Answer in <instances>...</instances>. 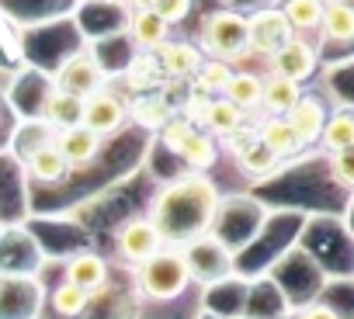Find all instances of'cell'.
<instances>
[{"label": "cell", "mask_w": 354, "mask_h": 319, "mask_svg": "<svg viewBox=\"0 0 354 319\" xmlns=\"http://www.w3.org/2000/svg\"><path fill=\"white\" fill-rule=\"evenodd\" d=\"M219 212V191L205 174H185L170 181L149 205V226L163 246L181 250L192 240L205 236Z\"/></svg>", "instance_id": "cell-1"}, {"label": "cell", "mask_w": 354, "mask_h": 319, "mask_svg": "<svg viewBox=\"0 0 354 319\" xmlns=\"http://www.w3.org/2000/svg\"><path fill=\"white\" fill-rule=\"evenodd\" d=\"M188 284H192V278H188L185 257H181V250H174V246H163L146 264H139V288L153 302L181 298Z\"/></svg>", "instance_id": "cell-2"}, {"label": "cell", "mask_w": 354, "mask_h": 319, "mask_svg": "<svg viewBox=\"0 0 354 319\" xmlns=\"http://www.w3.org/2000/svg\"><path fill=\"white\" fill-rule=\"evenodd\" d=\"M181 257H185L188 278L198 284H216V281H226L233 274V250L212 233L181 246Z\"/></svg>", "instance_id": "cell-3"}, {"label": "cell", "mask_w": 354, "mask_h": 319, "mask_svg": "<svg viewBox=\"0 0 354 319\" xmlns=\"http://www.w3.org/2000/svg\"><path fill=\"white\" fill-rule=\"evenodd\" d=\"M202 46L219 63L247 52V18L236 11H216L202 21Z\"/></svg>", "instance_id": "cell-4"}, {"label": "cell", "mask_w": 354, "mask_h": 319, "mask_svg": "<svg viewBox=\"0 0 354 319\" xmlns=\"http://www.w3.org/2000/svg\"><path fill=\"white\" fill-rule=\"evenodd\" d=\"M292 39H295L292 25H288L285 14L274 11V8L257 11V14L247 18V49H254V52H261V56H274V52H278L285 42H292Z\"/></svg>", "instance_id": "cell-5"}, {"label": "cell", "mask_w": 354, "mask_h": 319, "mask_svg": "<svg viewBox=\"0 0 354 319\" xmlns=\"http://www.w3.org/2000/svg\"><path fill=\"white\" fill-rule=\"evenodd\" d=\"M101 84H104V73H101V66H97V59H94L91 52L70 56V59L59 66V73H56V87H59L63 94L80 97V101L91 97V94H97Z\"/></svg>", "instance_id": "cell-6"}, {"label": "cell", "mask_w": 354, "mask_h": 319, "mask_svg": "<svg viewBox=\"0 0 354 319\" xmlns=\"http://www.w3.org/2000/svg\"><path fill=\"white\" fill-rule=\"evenodd\" d=\"M125 115H129V108H125V101H122L118 94L97 90V94L84 97L80 125H84L87 132H94V135H108V132H115V128L125 122Z\"/></svg>", "instance_id": "cell-7"}, {"label": "cell", "mask_w": 354, "mask_h": 319, "mask_svg": "<svg viewBox=\"0 0 354 319\" xmlns=\"http://www.w3.org/2000/svg\"><path fill=\"white\" fill-rule=\"evenodd\" d=\"M271 59V73L274 77H285V80H292V84H302V80H309L313 73H316V49L309 46V42H302V39H292V42H285L274 56H268Z\"/></svg>", "instance_id": "cell-8"}, {"label": "cell", "mask_w": 354, "mask_h": 319, "mask_svg": "<svg viewBox=\"0 0 354 319\" xmlns=\"http://www.w3.org/2000/svg\"><path fill=\"white\" fill-rule=\"evenodd\" d=\"M118 253H122V260H129V264H146L156 250H163V243H160V236H156V229L149 226V219H129L122 229H118Z\"/></svg>", "instance_id": "cell-9"}, {"label": "cell", "mask_w": 354, "mask_h": 319, "mask_svg": "<svg viewBox=\"0 0 354 319\" xmlns=\"http://www.w3.org/2000/svg\"><path fill=\"white\" fill-rule=\"evenodd\" d=\"M281 118L292 128V135L306 146V142H316L319 139V132L326 125V108L319 104V97H299Z\"/></svg>", "instance_id": "cell-10"}, {"label": "cell", "mask_w": 354, "mask_h": 319, "mask_svg": "<svg viewBox=\"0 0 354 319\" xmlns=\"http://www.w3.org/2000/svg\"><path fill=\"white\" fill-rule=\"evenodd\" d=\"M56 149H59V156H63L66 167H87L91 160L101 153V135L87 132L84 125L63 128V132L56 135Z\"/></svg>", "instance_id": "cell-11"}, {"label": "cell", "mask_w": 354, "mask_h": 319, "mask_svg": "<svg viewBox=\"0 0 354 319\" xmlns=\"http://www.w3.org/2000/svg\"><path fill=\"white\" fill-rule=\"evenodd\" d=\"M66 284H73V288H80L87 295L101 291L108 284V264H104V257H97V253H77V257H70L66 260Z\"/></svg>", "instance_id": "cell-12"}, {"label": "cell", "mask_w": 354, "mask_h": 319, "mask_svg": "<svg viewBox=\"0 0 354 319\" xmlns=\"http://www.w3.org/2000/svg\"><path fill=\"white\" fill-rule=\"evenodd\" d=\"M156 63H160V70L167 77H192V73H198V66L205 59H202V52L192 42H170L167 39L160 46V52H156Z\"/></svg>", "instance_id": "cell-13"}, {"label": "cell", "mask_w": 354, "mask_h": 319, "mask_svg": "<svg viewBox=\"0 0 354 319\" xmlns=\"http://www.w3.org/2000/svg\"><path fill=\"white\" fill-rule=\"evenodd\" d=\"M25 164H28V174H32L35 181H42V184H56V181H63L66 171H70V167L63 164L56 142H39V146L25 156Z\"/></svg>", "instance_id": "cell-14"}, {"label": "cell", "mask_w": 354, "mask_h": 319, "mask_svg": "<svg viewBox=\"0 0 354 319\" xmlns=\"http://www.w3.org/2000/svg\"><path fill=\"white\" fill-rule=\"evenodd\" d=\"M319 32L326 42H351L354 39V8L347 0H330L323 4V14H319Z\"/></svg>", "instance_id": "cell-15"}, {"label": "cell", "mask_w": 354, "mask_h": 319, "mask_svg": "<svg viewBox=\"0 0 354 319\" xmlns=\"http://www.w3.org/2000/svg\"><path fill=\"white\" fill-rule=\"evenodd\" d=\"M223 97H226V101H230L233 108H240V111L261 108V77H257V73H250V70L230 73Z\"/></svg>", "instance_id": "cell-16"}, {"label": "cell", "mask_w": 354, "mask_h": 319, "mask_svg": "<svg viewBox=\"0 0 354 319\" xmlns=\"http://www.w3.org/2000/svg\"><path fill=\"white\" fill-rule=\"evenodd\" d=\"M299 101V84H292V80H285V77H261V104L274 115V118H281L292 104Z\"/></svg>", "instance_id": "cell-17"}, {"label": "cell", "mask_w": 354, "mask_h": 319, "mask_svg": "<svg viewBox=\"0 0 354 319\" xmlns=\"http://www.w3.org/2000/svg\"><path fill=\"white\" fill-rule=\"evenodd\" d=\"M129 32H132V42L139 49H160L170 35V25L160 21L153 11H136L132 21H129Z\"/></svg>", "instance_id": "cell-18"}, {"label": "cell", "mask_w": 354, "mask_h": 319, "mask_svg": "<svg viewBox=\"0 0 354 319\" xmlns=\"http://www.w3.org/2000/svg\"><path fill=\"white\" fill-rule=\"evenodd\" d=\"M202 122H205V128L209 132H216V135H233L240 125H243V111L240 108H233L226 97H209V104H205V111H202Z\"/></svg>", "instance_id": "cell-19"}, {"label": "cell", "mask_w": 354, "mask_h": 319, "mask_svg": "<svg viewBox=\"0 0 354 319\" xmlns=\"http://www.w3.org/2000/svg\"><path fill=\"white\" fill-rule=\"evenodd\" d=\"M319 142L330 156L354 149V118H351V111H337L333 118H326V125L319 132Z\"/></svg>", "instance_id": "cell-20"}, {"label": "cell", "mask_w": 354, "mask_h": 319, "mask_svg": "<svg viewBox=\"0 0 354 319\" xmlns=\"http://www.w3.org/2000/svg\"><path fill=\"white\" fill-rule=\"evenodd\" d=\"M257 142H261V146H268L278 160H281V156H292L295 149H302V142L292 135V128L285 125V118H274V115L257 128Z\"/></svg>", "instance_id": "cell-21"}, {"label": "cell", "mask_w": 354, "mask_h": 319, "mask_svg": "<svg viewBox=\"0 0 354 319\" xmlns=\"http://www.w3.org/2000/svg\"><path fill=\"white\" fill-rule=\"evenodd\" d=\"M80 111H84V101L73 97V94H63V90H56L46 101V122L56 125L59 132L63 128H77L80 125Z\"/></svg>", "instance_id": "cell-22"}, {"label": "cell", "mask_w": 354, "mask_h": 319, "mask_svg": "<svg viewBox=\"0 0 354 319\" xmlns=\"http://www.w3.org/2000/svg\"><path fill=\"white\" fill-rule=\"evenodd\" d=\"M177 156H181L195 174H202V171H209V167L216 164V142H212V135H205V132H192V135L185 139V146L177 149Z\"/></svg>", "instance_id": "cell-23"}, {"label": "cell", "mask_w": 354, "mask_h": 319, "mask_svg": "<svg viewBox=\"0 0 354 319\" xmlns=\"http://www.w3.org/2000/svg\"><path fill=\"white\" fill-rule=\"evenodd\" d=\"M132 118H136L139 125H146V128H160V125H167V122L174 118V111H170V101H167V97H160V94H142V97L132 104Z\"/></svg>", "instance_id": "cell-24"}, {"label": "cell", "mask_w": 354, "mask_h": 319, "mask_svg": "<svg viewBox=\"0 0 354 319\" xmlns=\"http://www.w3.org/2000/svg\"><path fill=\"white\" fill-rule=\"evenodd\" d=\"M236 167H240L243 174H250V177H268V174L278 167V156L254 139L243 153H236Z\"/></svg>", "instance_id": "cell-25"}, {"label": "cell", "mask_w": 354, "mask_h": 319, "mask_svg": "<svg viewBox=\"0 0 354 319\" xmlns=\"http://www.w3.org/2000/svg\"><path fill=\"white\" fill-rule=\"evenodd\" d=\"M281 14H285V21L292 25V32H309V28H319L323 0H285Z\"/></svg>", "instance_id": "cell-26"}, {"label": "cell", "mask_w": 354, "mask_h": 319, "mask_svg": "<svg viewBox=\"0 0 354 319\" xmlns=\"http://www.w3.org/2000/svg\"><path fill=\"white\" fill-rule=\"evenodd\" d=\"M87 302H91V295L80 291V288H73V284H66V281L56 284V291H53V309L59 316H66V319H77L87 309Z\"/></svg>", "instance_id": "cell-27"}, {"label": "cell", "mask_w": 354, "mask_h": 319, "mask_svg": "<svg viewBox=\"0 0 354 319\" xmlns=\"http://www.w3.org/2000/svg\"><path fill=\"white\" fill-rule=\"evenodd\" d=\"M230 66L226 63H219V59H212V63H202L198 66V94H223L226 90V80H230Z\"/></svg>", "instance_id": "cell-28"}, {"label": "cell", "mask_w": 354, "mask_h": 319, "mask_svg": "<svg viewBox=\"0 0 354 319\" xmlns=\"http://www.w3.org/2000/svg\"><path fill=\"white\" fill-rule=\"evenodd\" d=\"M195 128H192V122L188 118H170L167 125H160V139H163V146L170 149V153H177L185 146V139L192 135Z\"/></svg>", "instance_id": "cell-29"}, {"label": "cell", "mask_w": 354, "mask_h": 319, "mask_svg": "<svg viewBox=\"0 0 354 319\" xmlns=\"http://www.w3.org/2000/svg\"><path fill=\"white\" fill-rule=\"evenodd\" d=\"M330 174H333V181H337L340 188H354V149H347V153H333V160H330Z\"/></svg>", "instance_id": "cell-30"}, {"label": "cell", "mask_w": 354, "mask_h": 319, "mask_svg": "<svg viewBox=\"0 0 354 319\" xmlns=\"http://www.w3.org/2000/svg\"><path fill=\"white\" fill-rule=\"evenodd\" d=\"M188 11H192V0H156V4H153V14H156L160 21H167V25L185 21Z\"/></svg>", "instance_id": "cell-31"}, {"label": "cell", "mask_w": 354, "mask_h": 319, "mask_svg": "<svg viewBox=\"0 0 354 319\" xmlns=\"http://www.w3.org/2000/svg\"><path fill=\"white\" fill-rule=\"evenodd\" d=\"M295 319H340V312H337V309H330L326 302H313V305H306Z\"/></svg>", "instance_id": "cell-32"}, {"label": "cell", "mask_w": 354, "mask_h": 319, "mask_svg": "<svg viewBox=\"0 0 354 319\" xmlns=\"http://www.w3.org/2000/svg\"><path fill=\"white\" fill-rule=\"evenodd\" d=\"M129 4H132L136 11H153V4H156V0H129Z\"/></svg>", "instance_id": "cell-33"}]
</instances>
